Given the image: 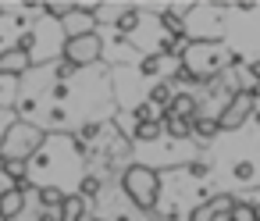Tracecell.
Instances as JSON below:
<instances>
[{"label":"cell","mask_w":260,"mask_h":221,"mask_svg":"<svg viewBox=\"0 0 260 221\" xmlns=\"http://www.w3.org/2000/svg\"><path fill=\"white\" fill-rule=\"evenodd\" d=\"M29 65H32V57L29 54H22V50H0V75H11V79H18V75H25L29 72Z\"/></svg>","instance_id":"8992f818"},{"label":"cell","mask_w":260,"mask_h":221,"mask_svg":"<svg viewBox=\"0 0 260 221\" xmlns=\"http://www.w3.org/2000/svg\"><path fill=\"white\" fill-rule=\"evenodd\" d=\"M93 25H96V18H93V15L72 11V15L61 22V33H64V40H79V36H93Z\"/></svg>","instance_id":"5b68a950"},{"label":"cell","mask_w":260,"mask_h":221,"mask_svg":"<svg viewBox=\"0 0 260 221\" xmlns=\"http://www.w3.org/2000/svg\"><path fill=\"white\" fill-rule=\"evenodd\" d=\"M246 72H249V75H253V79H256V82H260V61H253V65H249V68H246Z\"/></svg>","instance_id":"484cf974"},{"label":"cell","mask_w":260,"mask_h":221,"mask_svg":"<svg viewBox=\"0 0 260 221\" xmlns=\"http://www.w3.org/2000/svg\"><path fill=\"white\" fill-rule=\"evenodd\" d=\"M11 104H18V79L0 75V107H11Z\"/></svg>","instance_id":"e0dca14e"},{"label":"cell","mask_w":260,"mask_h":221,"mask_svg":"<svg viewBox=\"0 0 260 221\" xmlns=\"http://www.w3.org/2000/svg\"><path fill=\"white\" fill-rule=\"evenodd\" d=\"M207 203L214 207V214H217V217H228V210L235 207V200H232V196H224V193H217V196H210Z\"/></svg>","instance_id":"44dd1931"},{"label":"cell","mask_w":260,"mask_h":221,"mask_svg":"<svg viewBox=\"0 0 260 221\" xmlns=\"http://www.w3.org/2000/svg\"><path fill=\"white\" fill-rule=\"evenodd\" d=\"M139 22H143V11H139V8H125V11L114 18V29L125 36V33H136V29H139Z\"/></svg>","instance_id":"5bb4252c"},{"label":"cell","mask_w":260,"mask_h":221,"mask_svg":"<svg viewBox=\"0 0 260 221\" xmlns=\"http://www.w3.org/2000/svg\"><path fill=\"white\" fill-rule=\"evenodd\" d=\"M72 11H75V4H64V0H50V4H43V15L54 18V22H64Z\"/></svg>","instance_id":"ffe728a7"},{"label":"cell","mask_w":260,"mask_h":221,"mask_svg":"<svg viewBox=\"0 0 260 221\" xmlns=\"http://www.w3.org/2000/svg\"><path fill=\"white\" fill-rule=\"evenodd\" d=\"M86 210H89V203H86L79 193H75V196L68 193L64 203L57 207V221H86Z\"/></svg>","instance_id":"ba28073f"},{"label":"cell","mask_w":260,"mask_h":221,"mask_svg":"<svg viewBox=\"0 0 260 221\" xmlns=\"http://www.w3.org/2000/svg\"><path fill=\"white\" fill-rule=\"evenodd\" d=\"M171 97H175V93H171V82H153V86H150V93H146V104L160 114V111L171 104Z\"/></svg>","instance_id":"8fae6325"},{"label":"cell","mask_w":260,"mask_h":221,"mask_svg":"<svg viewBox=\"0 0 260 221\" xmlns=\"http://www.w3.org/2000/svg\"><path fill=\"white\" fill-rule=\"evenodd\" d=\"M121 193L128 196L132 207L139 210H153L160 200V175L150 164H132L121 171Z\"/></svg>","instance_id":"6da1fadb"},{"label":"cell","mask_w":260,"mask_h":221,"mask_svg":"<svg viewBox=\"0 0 260 221\" xmlns=\"http://www.w3.org/2000/svg\"><path fill=\"white\" fill-rule=\"evenodd\" d=\"M157 221H164V217H157Z\"/></svg>","instance_id":"f546056e"},{"label":"cell","mask_w":260,"mask_h":221,"mask_svg":"<svg viewBox=\"0 0 260 221\" xmlns=\"http://www.w3.org/2000/svg\"><path fill=\"white\" fill-rule=\"evenodd\" d=\"M256 125H260V114H256Z\"/></svg>","instance_id":"f1b7e54d"},{"label":"cell","mask_w":260,"mask_h":221,"mask_svg":"<svg viewBox=\"0 0 260 221\" xmlns=\"http://www.w3.org/2000/svg\"><path fill=\"white\" fill-rule=\"evenodd\" d=\"M61 57L75 68H86V65H96L104 57V40L93 33V36H79V40H64V50Z\"/></svg>","instance_id":"277c9868"},{"label":"cell","mask_w":260,"mask_h":221,"mask_svg":"<svg viewBox=\"0 0 260 221\" xmlns=\"http://www.w3.org/2000/svg\"><path fill=\"white\" fill-rule=\"evenodd\" d=\"M75 72H79V68H75V65H68L64 57L54 65V79H57V82H68V79H75Z\"/></svg>","instance_id":"cb8c5ba5"},{"label":"cell","mask_w":260,"mask_h":221,"mask_svg":"<svg viewBox=\"0 0 260 221\" xmlns=\"http://www.w3.org/2000/svg\"><path fill=\"white\" fill-rule=\"evenodd\" d=\"M64 196H68V193H61V185H40V189H36V203H40L43 210H57V207L64 203Z\"/></svg>","instance_id":"7c38bea8"},{"label":"cell","mask_w":260,"mask_h":221,"mask_svg":"<svg viewBox=\"0 0 260 221\" xmlns=\"http://www.w3.org/2000/svg\"><path fill=\"white\" fill-rule=\"evenodd\" d=\"M0 171L11 178V185L25 182L29 178V161H18V157H0Z\"/></svg>","instance_id":"9c48e42d"},{"label":"cell","mask_w":260,"mask_h":221,"mask_svg":"<svg viewBox=\"0 0 260 221\" xmlns=\"http://www.w3.org/2000/svg\"><path fill=\"white\" fill-rule=\"evenodd\" d=\"M22 210H25V193L15 189V185H8L4 193H0V214H4L8 221H15Z\"/></svg>","instance_id":"52a82bcc"},{"label":"cell","mask_w":260,"mask_h":221,"mask_svg":"<svg viewBox=\"0 0 260 221\" xmlns=\"http://www.w3.org/2000/svg\"><path fill=\"white\" fill-rule=\"evenodd\" d=\"M228 221H256V203L235 200V207L228 210Z\"/></svg>","instance_id":"d6986e66"},{"label":"cell","mask_w":260,"mask_h":221,"mask_svg":"<svg viewBox=\"0 0 260 221\" xmlns=\"http://www.w3.org/2000/svg\"><path fill=\"white\" fill-rule=\"evenodd\" d=\"M217 214H214V207L210 203H196V207H189V217L185 221H214Z\"/></svg>","instance_id":"603a6c76"},{"label":"cell","mask_w":260,"mask_h":221,"mask_svg":"<svg viewBox=\"0 0 260 221\" xmlns=\"http://www.w3.org/2000/svg\"><path fill=\"white\" fill-rule=\"evenodd\" d=\"M256 221H260V203H256Z\"/></svg>","instance_id":"83f0119b"},{"label":"cell","mask_w":260,"mask_h":221,"mask_svg":"<svg viewBox=\"0 0 260 221\" xmlns=\"http://www.w3.org/2000/svg\"><path fill=\"white\" fill-rule=\"evenodd\" d=\"M43 146V132L29 121H15L8 125L4 139H0V157H18V161H29L36 157V150Z\"/></svg>","instance_id":"7a4b0ae2"},{"label":"cell","mask_w":260,"mask_h":221,"mask_svg":"<svg viewBox=\"0 0 260 221\" xmlns=\"http://www.w3.org/2000/svg\"><path fill=\"white\" fill-rule=\"evenodd\" d=\"M164 136V125L160 121H143V125H136V132H132V139H139V143H157Z\"/></svg>","instance_id":"2e32d148"},{"label":"cell","mask_w":260,"mask_h":221,"mask_svg":"<svg viewBox=\"0 0 260 221\" xmlns=\"http://www.w3.org/2000/svg\"><path fill=\"white\" fill-rule=\"evenodd\" d=\"M89 221H107V217H104V214H100V217H89Z\"/></svg>","instance_id":"4316f807"},{"label":"cell","mask_w":260,"mask_h":221,"mask_svg":"<svg viewBox=\"0 0 260 221\" xmlns=\"http://www.w3.org/2000/svg\"><path fill=\"white\" fill-rule=\"evenodd\" d=\"M160 61H164L160 54H150V57H143V61H139V75H146V79H153V75L160 72Z\"/></svg>","instance_id":"7402d4cb"},{"label":"cell","mask_w":260,"mask_h":221,"mask_svg":"<svg viewBox=\"0 0 260 221\" xmlns=\"http://www.w3.org/2000/svg\"><path fill=\"white\" fill-rule=\"evenodd\" d=\"M100 193H104V178H100V175H86V178L79 182V196H82L86 203H89V200H96Z\"/></svg>","instance_id":"ac0fdd59"},{"label":"cell","mask_w":260,"mask_h":221,"mask_svg":"<svg viewBox=\"0 0 260 221\" xmlns=\"http://www.w3.org/2000/svg\"><path fill=\"white\" fill-rule=\"evenodd\" d=\"M171 82H178V86H203V75H200V72H196L192 65H185V61H182V65L175 68Z\"/></svg>","instance_id":"9a60e30c"},{"label":"cell","mask_w":260,"mask_h":221,"mask_svg":"<svg viewBox=\"0 0 260 221\" xmlns=\"http://www.w3.org/2000/svg\"><path fill=\"white\" fill-rule=\"evenodd\" d=\"M157 22H160V25H164V29L171 33V40L185 36V18H182V11H178V8H164Z\"/></svg>","instance_id":"30bf717a"},{"label":"cell","mask_w":260,"mask_h":221,"mask_svg":"<svg viewBox=\"0 0 260 221\" xmlns=\"http://www.w3.org/2000/svg\"><path fill=\"white\" fill-rule=\"evenodd\" d=\"M217 132H221L217 118H196V121H192V136H196L200 143H214Z\"/></svg>","instance_id":"4fadbf2b"},{"label":"cell","mask_w":260,"mask_h":221,"mask_svg":"<svg viewBox=\"0 0 260 221\" xmlns=\"http://www.w3.org/2000/svg\"><path fill=\"white\" fill-rule=\"evenodd\" d=\"M256 97H260V86L239 89V93H235V97L221 107V114H217L221 132H235V129H242V125H246V118L256 111Z\"/></svg>","instance_id":"3957f363"},{"label":"cell","mask_w":260,"mask_h":221,"mask_svg":"<svg viewBox=\"0 0 260 221\" xmlns=\"http://www.w3.org/2000/svg\"><path fill=\"white\" fill-rule=\"evenodd\" d=\"M235 178H239V182H256L253 164H249V161H239V164H235Z\"/></svg>","instance_id":"d4e9b609"}]
</instances>
